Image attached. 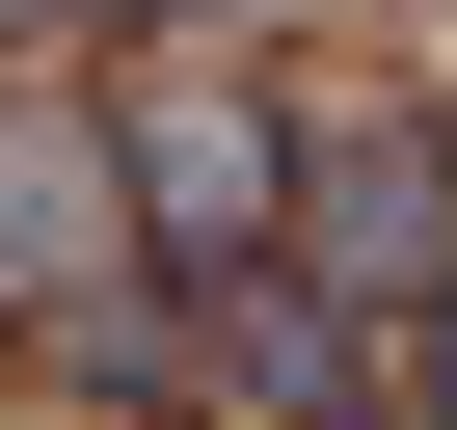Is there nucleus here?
<instances>
[{
  "label": "nucleus",
  "instance_id": "obj_1",
  "mask_svg": "<svg viewBox=\"0 0 457 430\" xmlns=\"http://www.w3.org/2000/svg\"><path fill=\"white\" fill-rule=\"evenodd\" d=\"M0 323H81L108 376H162V243H135V135H81V81H0Z\"/></svg>",
  "mask_w": 457,
  "mask_h": 430
},
{
  "label": "nucleus",
  "instance_id": "obj_2",
  "mask_svg": "<svg viewBox=\"0 0 457 430\" xmlns=\"http://www.w3.org/2000/svg\"><path fill=\"white\" fill-rule=\"evenodd\" d=\"M296 296L323 323H457V135L430 108H377V135L296 161Z\"/></svg>",
  "mask_w": 457,
  "mask_h": 430
},
{
  "label": "nucleus",
  "instance_id": "obj_3",
  "mask_svg": "<svg viewBox=\"0 0 457 430\" xmlns=\"http://www.w3.org/2000/svg\"><path fill=\"white\" fill-rule=\"evenodd\" d=\"M135 243H162V296L296 269V161H270V108H243V81H135Z\"/></svg>",
  "mask_w": 457,
  "mask_h": 430
},
{
  "label": "nucleus",
  "instance_id": "obj_4",
  "mask_svg": "<svg viewBox=\"0 0 457 430\" xmlns=\"http://www.w3.org/2000/svg\"><path fill=\"white\" fill-rule=\"evenodd\" d=\"M430 430H457V323H430Z\"/></svg>",
  "mask_w": 457,
  "mask_h": 430
},
{
  "label": "nucleus",
  "instance_id": "obj_5",
  "mask_svg": "<svg viewBox=\"0 0 457 430\" xmlns=\"http://www.w3.org/2000/svg\"><path fill=\"white\" fill-rule=\"evenodd\" d=\"M0 28H54V0H0Z\"/></svg>",
  "mask_w": 457,
  "mask_h": 430
}]
</instances>
